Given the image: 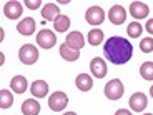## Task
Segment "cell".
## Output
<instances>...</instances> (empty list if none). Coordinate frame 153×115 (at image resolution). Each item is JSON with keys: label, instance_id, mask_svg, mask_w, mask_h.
<instances>
[{"label": "cell", "instance_id": "4dcf8cb0", "mask_svg": "<svg viewBox=\"0 0 153 115\" xmlns=\"http://www.w3.org/2000/svg\"><path fill=\"white\" fill-rule=\"evenodd\" d=\"M145 115H153V114H145Z\"/></svg>", "mask_w": 153, "mask_h": 115}, {"label": "cell", "instance_id": "52a82bcc", "mask_svg": "<svg viewBox=\"0 0 153 115\" xmlns=\"http://www.w3.org/2000/svg\"><path fill=\"white\" fill-rule=\"evenodd\" d=\"M85 20H87V23H90V25H100V23L105 20L103 8H100V7H90L87 10V13H85Z\"/></svg>", "mask_w": 153, "mask_h": 115}, {"label": "cell", "instance_id": "cb8c5ba5", "mask_svg": "<svg viewBox=\"0 0 153 115\" xmlns=\"http://www.w3.org/2000/svg\"><path fill=\"white\" fill-rule=\"evenodd\" d=\"M126 32H128V35H130L131 38H138L143 32V27L140 25V22H130L128 27H126Z\"/></svg>", "mask_w": 153, "mask_h": 115}, {"label": "cell", "instance_id": "83f0119b", "mask_svg": "<svg viewBox=\"0 0 153 115\" xmlns=\"http://www.w3.org/2000/svg\"><path fill=\"white\" fill-rule=\"evenodd\" d=\"M115 115H131V112L126 110V108H120V110L115 112Z\"/></svg>", "mask_w": 153, "mask_h": 115}, {"label": "cell", "instance_id": "d4e9b609", "mask_svg": "<svg viewBox=\"0 0 153 115\" xmlns=\"http://www.w3.org/2000/svg\"><path fill=\"white\" fill-rule=\"evenodd\" d=\"M140 49H142L143 54H150V52H153V38L152 37H145L140 42Z\"/></svg>", "mask_w": 153, "mask_h": 115}, {"label": "cell", "instance_id": "ba28073f", "mask_svg": "<svg viewBox=\"0 0 153 115\" xmlns=\"http://www.w3.org/2000/svg\"><path fill=\"white\" fill-rule=\"evenodd\" d=\"M90 70H92V75H95L97 78H103L107 75V62L100 57H95L92 62H90Z\"/></svg>", "mask_w": 153, "mask_h": 115}, {"label": "cell", "instance_id": "3957f363", "mask_svg": "<svg viewBox=\"0 0 153 115\" xmlns=\"http://www.w3.org/2000/svg\"><path fill=\"white\" fill-rule=\"evenodd\" d=\"M123 92H125V88H123V84H122L120 78H113V80H110L107 85H105V95H107V99H110V100L122 99Z\"/></svg>", "mask_w": 153, "mask_h": 115}, {"label": "cell", "instance_id": "6da1fadb", "mask_svg": "<svg viewBox=\"0 0 153 115\" xmlns=\"http://www.w3.org/2000/svg\"><path fill=\"white\" fill-rule=\"evenodd\" d=\"M103 52L105 57L115 63V65H123L131 58L133 55V47L131 43L123 37H118V35H113L105 42L103 45Z\"/></svg>", "mask_w": 153, "mask_h": 115}, {"label": "cell", "instance_id": "f546056e", "mask_svg": "<svg viewBox=\"0 0 153 115\" xmlns=\"http://www.w3.org/2000/svg\"><path fill=\"white\" fill-rule=\"evenodd\" d=\"M150 95H152V97H153V87H152V88H150Z\"/></svg>", "mask_w": 153, "mask_h": 115}, {"label": "cell", "instance_id": "8992f818", "mask_svg": "<svg viewBox=\"0 0 153 115\" xmlns=\"http://www.w3.org/2000/svg\"><path fill=\"white\" fill-rule=\"evenodd\" d=\"M22 12H23V7H22L20 2H17V0H10V2H7V4L4 5V13H5V17L10 19V20L20 19Z\"/></svg>", "mask_w": 153, "mask_h": 115}, {"label": "cell", "instance_id": "7c38bea8", "mask_svg": "<svg viewBox=\"0 0 153 115\" xmlns=\"http://www.w3.org/2000/svg\"><path fill=\"white\" fill-rule=\"evenodd\" d=\"M130 13H131V17H133V19H137V20L146 19V17H148V13H150V8L146 7L143 2H131Z\"/></svg>", "mask_w": 153, "mask_h": 115}, {"label": "cell", "instance_id": "9c48e42d", "mask_svg": "<svg viewBox=\"0 0 153 115\" xmlns=\"http://www.w3.org/2000/svg\"><path fill=\"white\" fill-rule=\"evenodd\" d=\"M108 19L113 25H122L126 20V10L122 7V5H113L108 12Z\"/></svg>", "mask_w": 153, "mask_h": 115}, {"label": "cell", "instance_id": "603a6c76", "mask_svg": "<svg viewBox=\"0 0 153 115\" xmlns=\"http://www.w3.org/2000/svg\"><path fill=\"white\" fill-rule=\"evenodd\" d=\"M140 75L145 80H153V62H143L140 67Z\"/></svg>", "mask_w": 153, "mask_h": 115}, {"label": "cell", "instance_id": "44dd1931", "mask_svg": "<svg viewBox=\"0 0 153 115\" xmlns=\"http://www.w3.org/2000/svg\"><path fill=\"white\" fill-rule=\"evenodd\" d=\"M12 104H13V95H12V92H8L7 88H2L0 90V107L4 108V110H7V108L12 107Z\"/></svg>", "mask_w": 153, "mask_h": 115}, {"label": "cell", "instance_id": "f1b7e54d", "mask_svg": "<svg viewBox=\"0 0 153 115\" xmlns=\"http://www.w3.org/2000/svg\"><path fill=\"white\" fill-rule=\"evenodd\" d=\"M63 115H76L75 112H67V114H63Z\"/></svg>", "mask_w": 153, "mask_h": 115}, {"label": "cell", "instance_id": "277c9868", "mask_svg": "<svg viewBox=\"0 0 153 115\" xmlns=\"http://www.w3.org/2000/svg\"><path fill=\"white\" fill-rule=\"evenodd\" d=\"M67 104H68V97H67V93L60 92V90L53 92L48 97V107H50V110H53V112H62L67 107Z\"/></svg>", "mask_w": 153, "mask_h": 115}, {"label": "cell", "instance_id": "9a60e30c", "mask_svg": "<svg viewBox=\"0 0 153 115\" xmlns=\"http://www.w3.org/2000/svg\"><path fill=\"white\" fill-rule=\"evenodd\" d=\"M22 114L23 115H38V114H40V102H37L35 99L23 100Z\"/></svg>", "mask_w": 153, "mask_h": 115}, {"label": "cell", "instance_id": "7402d4cb", "mask_svg": "<svg viewBox=\"0 0 153 115\" xmlns=\"http://www.w3.org/2000/svg\"><path fill=\"white\" fill-rule=\"evenodd\" d=\"M53 27L57 32H67L70 28V19L67 15H58L53 22Z\"/></svg>", "mask_w": 153, "mask_h": 115}, {"label": "cell", "instance_id": "ac0fdd59", "mask_svg": "<svg viewBox=\"0 0 153 115\" xmlns=\"http://www.w3.org/2000/svg\"><path fill=\"white\" fill-rule=\"evenodd\" d=\"M75 84H76V88H80L82 92H88L93 87V78L87 73H80V75H76Z\"/></svg>", "mask_w": 153, "mask_h": 115}, {"label": "cell", "instance_id": "e0dca14e", "mask_svg": "<svg viewBox=\"0 0 153 115\" xmlns=\"http://www.w3.org/2000/svg\"><path fill=\"white\" fill-rule=\"evenodd\" d=\"M58 15H62L60 13V8L57 7L55 4H45V7L42 8V17H43V20H53L55 22V19H57Z\"/></svg>", "mask_w": 153, "mask_h": 115}, {"label": "cell", "instance_id": "8fae6325", "mask_svg": "<svg viewBox=\"0 0 153 115\" xmlns=\"http://www.w3.org/2000/svg\"><path fill=\"white\" fill-rule=\"evenodd\" d=\"M65 43L72 50H78L80 52V49H83V45H85V38L80 32H70L65 38Z\"/></svg>", "mask_w": 153, "mask_h": 115}, {"label": "cell", "instance_id": "4316f807", "mask_svg": "<svg viewBox=\"0 0 153 115\" xmlns=\"http://www.w3.org/2000/svg\"><path fill=\"white\" fill-rule=\"evenodd\" d=\"M146 32H148L150 35H153V19H150L148 22H146Z\"/></svg>", "mask_w": 153, "mask_h": 115}, {"label": "cell", "instance_id": "30bf717a", "mask_svg": "<svg viewBox=\"0 0 153 115\" xmlns=\"http://www.w3.org/2000/svg\"><path fill=\"white\" fill-rule=\"evenodd\" d=\"M130 108L133 112H142V110H145L146 108V105H148V100H146V95L145 93H142V92H137V93H133V95L130 97Z\"/></svg>", "mask_w": 153, "mask_h": 115}, {"label": "cell", "instance_id": "7a4b0ae2", "mask_svg": "<svg viewBox=\"0 0 153 115\" xmlns=\"http://www.w3.org/2000/svg\"><path fill=\"white\" fill-rule=\"evenodd\" d=\"M19 58L25 65H33L38 60V49L32 43H25V45H22V49L19 52Z\"/></svg>", "mask_w": 153, "mask_h": 115}, {"label": "cell", "instance_id": "d6986e66", "mask_svg": "<svg viewBox=\"0 0 153 115\" xmlns=\"http://www.w3.org/2000/svg\"><path fill=\"white\" fill-rule=\"evenodd\" d=\"M60 57L65 58L67 62H75L80 58V52L78 50H72L67 43H62L60 45Z\"/></svg>", "mask_w": 153, "mask_h": 115}, {"label": "cell", "instance_id": "5bb4252c", "mask_svg": "<svg viewBox=\"0 0 153 115\" xmlns=\"http://www.w3.org/2000/svg\"><path fill=\"white\" fill-rule=\"evenodd\" d=\"M17 30H19L20 35H25V37H30V35H33V32H35V20L32 19V17L23 19L22 22H19V25H17Z\"/></svg>", "mask_w": 153, "mask_h": 115}, {"label": "cell", "instance_id": "5b68a950", "mask_svg": "<svg viewBox=\"0 0 153 115\" xmlns=\"http://www.w3.org/2000/svg\"><path fill=\"white\" fill-rule=\"evenodd\" d=\"M37 43L42 47V49L48 50V49H52V47L57 43V37H55V34L52 30L43 28V30H40L38 35H37Z\"/></svg>", "mask_w": 153, "mask_h": 115}, {"label": "cell", "instance_id": "484cf974", "mask_svg": "<svg viewBox=\"0 0 153 115\" xmlns=\"http://www.w3.org/2000/svg\"><path fill=\"white\" fill-rule=\"evenodd\" d=\"M40 5H42V2H40V0H33V2H32V0H25V7L32 8V10H35V8H38Z\"/></svg>", "mask_w": 153, "mask_h": 115}, {"label": "cell", "instance_id": "ffe728a7", "mask_svg": "<svg viewBox=\"0 0 153 115\" xmlns=\"http://www.w3.org/2000/svg\"><path fill=\"white\" fill-rule=\"evenodd\" d=\"M87 40H88V43L93 45V47L100 45V43L103 42V32L100 30V28H92L87 35Z\"/></svg>", "mask_w": 153, "mask_h": 115}, {"label": "cell", "instance_id": "2e32d148", "mask_svg": "<svg viewBox=\"0 0 153 115\" xmlns=\"http://www.w3.org/2000/svg\"><path fill=\"white\" fill-rule=\"evenodd\" d=\"M27 87H28V82H27V78H25L23 75L13 77V78H12V82H10V88L15 93H23L25 90H27Z\"/></svg>", "mask_w": 153, "mask_h": 115}, {"label": "cell", "instance_id": "4fadbf2b", "mask_svg": "<svg viewBox=\"0 0 153 115\" xmlns=\"http://www.w3.org/2000/svg\"><path fill=\"white\" fill-rule=\"evenodd\" d=\"M30 92L35 99H43L48 93V84L45 80H33L30 85Z\"/></svg>", "mask_w": 153, "mask_h": 115}]
</instances>
